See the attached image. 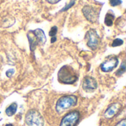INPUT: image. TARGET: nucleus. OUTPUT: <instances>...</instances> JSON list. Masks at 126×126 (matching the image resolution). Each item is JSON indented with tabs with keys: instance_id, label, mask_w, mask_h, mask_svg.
I'll use <instances>...</instances> for the list:
<instances>
[{
	"instance_id": "9",
	"label": "nucleus",
	"mask_w": 126,
	"mask_h": 126,
	"mask_svg": "<svg viewBox=\"0 0 126 126\" xmlns=\"http://www.w3.org/2000/svg\"><path fill=\"white\" fill-rule=\"evenodd\" d=\"M97 88L96 80L92 77H86L83 81V89L87 92H92Z\"/></svg>"
},
{
	"instance_id": "4",
	"label": "nucleus",
	"mask_w": 126,
	"mask_h": 126,
	"mask_svg": "<svg viewBox=\"0 0 126 126\" xmlns=\"http://www.w3.org/2000/svg\"><path fill=\"white\" fill-rule=\"evenodd\" d=\"M82 12H83L85 18L89 21H90L92 23H95L99 19L100 9L93 7V6L86 5L83 7Z\"/></svg>"
},
{
	"instance_id": "15",
	"label": "nucleus",
	"mask_w": 126,
	"mask_h": 126,
	"mask_svg": "<svg viewBox=\"0 0 126 126\" xmlns=\"http://www.w3.org/2000/svg\"><path fill=\"white\" fill-rule=\"evenodd\" d=\"M57 31H58V27L54 26L51 28L49 32V35L51 36V37H53V36H55L56 35V33H57Z\"/></svg>"
},
{
	"instance_id": "5",
	"label": "nucleus",
	"mask_w": 126,
	"mask_h": 126,
	"mask_svg": "<svg viewBox=\"0 0 126 126\" xmlns=\"http://www.w3.org/2000/svg\"><path fill=\"white\" fill-rule=\"evenodd\" d=\"M85 39L86 40L87 45L89 48H91L93 50L97 49L100 44V38L95 30H89L85 35Z\"/></svg>"
},
{
	"instance_id": "13",
	"label": "nucleus",
	"mask_w": 126,
	"mask_h": 126,
	"mask_svg": "<svg viewBox=\"0 0 126 126\" xmlns=\"http://www.w3.org/2000/svg\"><path fill=\"white\" fill-rule=\"evenodd\" d=\"M126 63L123 62V63H122V65H121V66H120V68L119 69V70L117 72V75H118V76H120V75H122L123 74H124L125 72H126Z\"/></svg>"
},
{
	"instance_id": "3",
	"label": "nucleus",
	"mask_w": 126,
	"mask_h": 126,
	"mask_svg": "<svg viewBox=\"0 0 126 126\" xmlns=\"http://www.w3.org/2000/svg\"><path fill=\"white\" fill-rule=\"evenodd\" d=\"M25 123L28 126H44V121L38 111L30 110L26 114Z\"/></svg>"
},
{
	"instance_id": "8",
	"label": "nucleus",
	"mask_w": 126,
	"mask_h": 126,
	"mask_svg": "<svg viewBox=\"0 0 126 126\" xmlns=\"http://www.w3.org/2000/svg\"><path fill=\"white\" fill-rule=\"evenodd\" d=\"M122 107H123L122 104L120 103H118V102L111 104L108 107L106 111H105V114H104L105 117L108 120L113 118L114 116H116L120 112Z\"/></svg>"
},
{
	"instance_id": "17",
	"label": "nucleus",
	"mask_w": 126,
	"mask_h": 126,
	"mask_svg": "<svg viewBox=\"0 0 126 126\" xmlns=\"http://www.w3.org/2000/svg\"><path fill=\"white\" fill-rule=\"evenodd\" d=\"M14 72H15V70H14L13 69H8V70L6 72V75H7L8 78H11V77L14 75Z\"/></svg>"
},
{
	"instance_id": "11",
	"label": "nucleus",
	"mask_w": 126,
	"mask_h": 126,
	"mask_svg": "<svg viewBox=\"0 0 126 126\" xmlns=\"http://www.w3.org/2000/svg\"><path fill=\"white\" fill-rule=\"evenodd\" d=\"M17 110V104L13 103H12L10 106H8V108L6 109V114L9 117H11L13 115L15 114V113L16 112Z\"/></svg>"
},
{
	"instance_id": "6",
	"label": "nucleus",
	"mask_w": 126,
	"mask_h": 126,
	"mask_svg": "<svg viewBox=\"0 0 126 126\" xmlns=\"http://www.w3.org/2000/svg\"><path fill=\"white\" fill-rule=\"evenodd\" d=\"M80 114L78 111H72L64 116L62 119L60 126H75L78 122Z\"/></svg>"
},
{
	"instance_id": "7",
	"label": "nucleus",
	"mask_w": 126,
	"mask_h": 126,
	"mask_svg": "<svg viewBox=\"0 0 126 126\" xmlns=\"http://www.w3.org/2000/svg\"><path fill=\"white\" fill-rule=\"evenodd\" d=\"M119 60L117 56H109L101 64V70L104 72H110L117 66Z\"/></svg>"
},
{
	"instance_id": "10",
	"label": "nucleus",
	"mask_w": 126,
	"mask_h": 126,
	"mask_svg": "<svg viewBox=\"0 0 126 126\" xmlns=\"http://www.w3.org/2000/svg\"><path fill=\"white\" fill-rule=\"evenodd\" d=\"M32 32L39 45H44L46 43L47 38L44 31L41 29H36L35 30H32Z\"/></svg>"
},
{
	"instance_id": "14",
	"label": "nucleus",
	"mask_w": 126,
	"mask_h": 126,
	"mask_svg": "<svg viewBox=\"0 0 126 126\" xmlns=\"http://www.w3.org/2000/svg\"><path fill=\"white\" fill-rule=\"evenodd\" d=\"M123 41L122 39H120V38H117L115 39L113 43H112V47H119L120 45H123Z\"/></svg>"
},
{
	"instance_id": "18",
	"label": "nucleus",
	"mask_w": 126,
	"mask_h": 126,
	"mask_svg": "<svg viewBox=\"0 0 126 126\" xmlns=\"http://www.w3.org/2000/svg\"><path fill=\"white\" fill-rule=\"evenodd\" d=\"M75 0H71L70 3H69L68 5H66V7L62 10V11H65V10H66L69 9L72 6H73V5L75 4Z\"/></svg>"
},
{
	"instance_id": "16",
	"label": "nucleus",
	"mask_w": 126,
	"mask_h": 126,
	"mask_svg": "<svg viewBox=\"0 0 126 126\" xmlns=\"http://www.w3.org/2000/svg\"><path fill=\"white\" fill-rule=\"evenodd\" d=\"M109 2L111 6L114 7V6H117V5L120 4L122 3V1L121 0H110Z\"/></svg>"
},
{
	"instance_id": "1",
	"label": "nucleus",
	"mask_w": 126,
	"mask_h": 126,
	"mask_svg": "<svg viewBox=\"0 0 126 126\" xmlns=\"http://www.w3.org/2000/svg\"><path fill=\"white\" fill-rule=\"evenodd\" d=\"M58 78L60 83L73 84L78 80V75L74 69L69 66H63L58 72Z\"/></svg>"
},
{
	"instance_id": "21",
	"label": "nucleus",
	"mask_w": 126,
	"mask_h": 126,
	"mask_svg": "<svg viewBox=\"0 0 126 126\" xmlns=\"http://www.w3.org/2000/svg\"><path fill=\"white\" fill-rule=\"evenodd\" d=\"M56 41V37L55 36H53V37H52V40H51V42L52 43H54L55 41Z\"/></svg>"
},
{
	"instance_id": "19",
	"label": "nucleus",
	"mask_w": 126,
	"mask_h": 126,
	"mask_svg": "<svg viewBox=\"0 0 126 126\" xmlns=\"http://www.w3.org/2000/svg\"><path fill=\"white\" fill-rule=\"evenodd\" d=\"M116 126H126V119H123L122 121H120V123H118Z\"/></svg>"
},
{
	"instance_id": "22",
	"label": "nucleus",
	"mask_w": 126,
	"mask_h": 126,
	"mask_svg": "<svg viewBox=\"0 0 126 126\" xmlns=\"http://www.w3.org/2000/svg\"><path fill=\"white\" fill-rule=\"evenodd\" d=\"M5 126H13L12 124H7V125H6Z\"/></svg>"
},
{
	"instance_id": "2",
	"label": "nucleus",
	"mask_w": 126,
	"mask_h": 126,
	"mask_svg": "<svg viewBox=\"0 0 126 126\" xmlns=\"http://www.w3.org/2000/svg\"><path fill=\"white\" fill-rule=\"evenodd\" d=\"M78 98L75 95H66L61 97L56 103V111L61 113L77 104Z\"/></svg>"
},
{
	"instance_id": "12",
	"label": "nucleus",
	"mask_w": 126,
	"mask_h": 126,
	"mask_svg": "<svg viewBox=\"0 0 126 126\" xmlns=\"http://www.w3.org/2000/svg\"><path fill=\"white\" fill-rule=\"evenodd\" d=\"M114 15L112 13V12H108V13L106 16L105 18V24L107 26H112L113 22H114Z\"/></svg>"
},
{
	"instance_id": "20",
	"label": "nucleus",
	"mask_w": 126,
	"mask_h": 126,
	"mask_svg": "<svg viewBox=\"0 0 126 126\" xmlns=\"http://www.w3.org/2000/svg\"><path fill=\"white\" fill-rule=\"evenodd\" d=\"M61 0H47V1L49 4H56L58 2H59Z\"/></svg>"
}]
</instances>
